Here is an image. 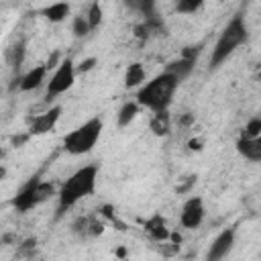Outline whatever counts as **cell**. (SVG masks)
I'll return each instance as SVG.
<instances>
[{"label":"cell","instance_id":"cell-1","mask_svg":"<svg viewBox=\"0 0 261 261\" xmlns=\"http://www.w3.org/2000/svg\"><path fill=\"white\" fill-rule=\"evenodd\" d=\"M179 86V80L171 73V71H161L159 75H155L153 80H149L147 84L141 86L139 94H137V104L149 108L151 112H159V110H167L173 94Z\"/></svg>","mask_w":261,"mask_h":261},{"label":"cell","instance_id":"cell-2","mask_svg":"<svg viewBox=\"0 0 261 261\" xmlns=\"http://www.w3.org/2000/svg\"><path fill=\"white\" fill-rule=\"evenodd\" d=\"M98 179V167L96 165H84L77 171H73L59 190V210L71 208L82 198H88L96 190Z\"/></svg>","mask_w":261,"mask_h":261},{"label":"cell","instance_id":"cell-3","mask_svg":"<svg viewBox=\"0 0 261 261\" xmlns=\"http://www.w3.org/2000/svg\"><path fill=\"white\" fill-rule=\"evenodd\" d=\"M247 37H249V31H247L243 14H234L230 18V22L224 27V31L220 33V37H218V41H216V45L212 49L210 69H216L218 65H222L232 55V51L247 41Z\"/></svg>","mask_w":261,"mask_h":261},{"label":"cell","instance_id":"cell-4","mask_svg":"<svg viewBox=\"0 0 261 261\" xmlns=\"http://www.w3.org/2000/svg\"><path fill=\"white\" fill-rule=\"evenodd\" d=\"M102 126H104V122H102L100 116H94V118L86 120L84 124H80L77 128H73L71 133L65 135L63 149L67 153H71V155H86V153H90L96 147V143H98V139L102 135Z\"/></svg>","mask_w":261,"mask_h":261},{"label":"cell","instance_id":"cell-5","mask_svg":"<svg viewBox=\"0 0 261 261\" xmlns=\"http://www.w3.org/2000/svg\"><path fill=\"white\" fill-rule=\"evenodd\" d=\"M55 194V188L51 181H43L39 179L37 175L33 179H29L20 190L18 194L12 198V206L18 210V212H29L31 208L39 206L41 202L49 200L51 196Z\"/></svg>","mask_w":261,"mask_h":261},{"label":"cell","instance_id":"cell-6","mask_svg":"<svg viewBox=\"0 0 261 261\" xmlns=\"http://www.w3.org/2000/svg\"><path fill=\"white\" fill-rule=\"evenodd\" d=\"M75 82V65L69 57H65L63 61H59L55 73L49 77L47 84V100H53L55 96L63 94L65 90H69Z\"/></svg>","mask_w":261,"mask_h":261},{"label":"cell","instance_id":"cell-7","mask_svg":"<svg viewBox=\"0 0 261 261\" xmlns=\"http://www.w3.org/2000/svg\"><path fill=\"white\" fill-rule=\"evenodd\" d=\"M204 214H206V210H204L202 198L200 196H192L181 206L179 222H181L184 228H198L202 224V220H204Z\"/></svg>","mask_w":261,"mask_h":261},{"label":"cell","instance_id":"cell-8","mask_svg":"<svg viewBox=\"0 0 261 261\" xmlns=\"http://www.w3.org/2000/svg\"><path fill=\"white\" fill-rule=\"evenodd\" d=\"M59 116H61V106H53V108H49L47 112L37 114V116L33 118L31 126H29V135L33 137V135H47V133H51V130L55 128Z\"/></svg>","mask_w":261,"mask_h":261},{"label":"cell","instance_id":"cell-9","mask_svg":"<svg viewBox=\"0 0 261 261\" xmlns=\"http://www.w3.org/2000/svg\"><path fill=\"white\" fill-rule=\"evenodd\" d=\"M232 245H234V228H224V230L212 241V245H210V249H208V253H206V259H208V261H218V259L226 257L228 251L232 249Z\"/></svg>","mask_w":261,"mask_h":261},{"label":"cell","instance_id":"cell-10","mask_svg":"<svg viewBox=\"0 0 261 261\" xmlns=\"http://www.w3.org/2000/svg\"><path fill=\"white\" fill-rule=\"evenodd\" d=\"M237 151L249 161H261V137H239Z\"/></svg>","mask_w":261,"mask_h":261},{"label":"cell","instance_id":"cell-11","mask_svg":"<svg viewBox=\"0 0 261 261\" xmlns=\"http://www.w3.org/2000/svg\"><path fill=\"white\" fill-rule=\"evenodd\" d=\"M47 65H37L33 69H29L22 77H20V90L22 92H31V90H37L43 82H45V75H47Z\"/></svg>","mask_w":261,"mask_h":261},{"label":"cell","instance_id":"cell-12","mask_svg":"<svg viewBox=\"0 0 261 261\" xmlns=\"http://www.w3.org/2000/svg\"><path fill=\"white\" fill-rule=\"evenodd\" d=\"M24 55H27V39H16L8 49H6V63L14 69V71H18L20 69V65H22V61H24Z\"/></svg>","mask_w":261,"mask_h":261},{"label":"cell","instance_id":"cell-13","mask_svg":"<svg viewBox=\"0 0 261 261\" xmlns=\"http://www.w3.org/2000/svg\"><path fill=\"white\" fill-rule=\"evenodd\" d=\"M145 230L153 241H167L169 239V228H167L161 214H155L153 218H149L145 222Z\"/></svg>","mask_w":261,"mask_h":261},{"label":"cell","instance_id":"cell-14","mask_svg":"<svg viewBox=\"0 0 261 261\" xmlns=\"http://www.w3.org/2000/svg\"><path fill=\"white\" fill-rule=\"evenodd\" d=\"M41 14H43L49 22H61V20H65V18L69 16V2H65V0L53 2V4L45 6V8L41 10Z\"/></svg>","mask_w":261,"mask_h":261},{"label":"cell","instance_id":"cell-15","mask_svg":"<svg viewBox=\"0 0 261 261\" xmlns=\"http://www.w3.org/2000/svg\"><path fill=\"white\" fill-rule=\"evenodd\" d=\"M194 65H196V59H188V57H181V55H179L175 61H171V63L167 65V71H171V73L181 82V80H186V77L192 73Z\"/></svg>","mask_w":261,"mask_h":261},{"label":"cell","instance_id":"cell-16","mask_svg":"<svg viewBox=\"0 0 261 261\" xmlns=\"http://www.w3.org/2000/svg\"><path fill=\"white\" fill-rule=\"evenodd\" d=\"M145 82V67L141 63H130L124 73V88H137Z\"/></svg>","mask_w":261,"mask_h":261},{"label":"cell","instance_id":"cell-17","mask_svg":"<svg viewBox=\"0 0 261 261\" xmlns=\"http://www.w3.org/2000/svg\"><path fill=\"white\" fill-rule=\"evenodd\" d=\"M169 128H171V120H169L167 110L155 112L153 118H151V130H153L157 137H165V135H169Z\"/></svg>","mask_w":261,"mask_h":261},{"label":"cell","instance_id":"cell-18","mask_svg":"<svg viewBox=\"0 0 261 261\" xmlns=\"http://www.w3.org/2000/svg\"><path fill=\"white\" fill-rule=\"evenodd\" d=\"M137 114H139V104L137 102H124L118 110V126H128Z\"/></svg>","mask_w":261,"mask_h":261},{"label":"cell","instance_id":"cell-19","mask_svg":"<svg viewBox=\"0 0 261 261\" xmlns=\"http://www.w3.org/2000/svg\"><path fill=\"white\" fill-rule=\"evenodd\" d=\"M124 4H126L130 10L141 12L143 16L155 14V0H124Z\"/></svg>","mask_w":261,"mask_h":261},{"label":"cell","instance_id":"cell-20","mask_svg":"<svg viewBox=\"0 0 261 261\" xmlns=\"http://www.w3.org/2000/svg\"><path fill=\"white\" fill-rule=\"evenodd\" d=\"M204 6V0H177L175 2V12L179 14H194Z\"/></svg>","mask_w":261,"mask_h":261},{"label":"cell","instance_id":"cell-21","mask_svg":"<svg viewBox=\"0 0 261 261\" xmlns=\"http://www.w3.org/2000/svg\"><path fill=\"white\" fill-rule=\"evenodd\" d=\"M86 20H88V24H90V29H92V31H94V29H96V27L102 22V6H100L98 2H94V4L90 6Z\"/></svg>","mask_w":261,"mask_h":261},{"label":"cell","instance_id":"cell-22","mask_svg":"<svg viewBox=\"0 0 261 261\" xmlns=\"http://www.w3.org/2000/svg\"><path fill=\"white\" fill-rule=\"evenodd\" d=\"M71 31H73L75 37H86L92 29H90L86 16H75V18H73V24H71Z\"/></svg>","mask_w":261,"mask_h":261},{"label":"cell","instance_id":"cell-23","mask_svg":"<svg viewBox=\"0 0 261 261\" xmlns=\"http://www.w3.org/2000/svg\"><path fill=\"white\" fill-rule=\"evenodd\" d=\"M241 137H261V118H257V116L251 118L247 122V126L243 128Z\"/></svg>","mask_w":261,"mask_h":261},{"label":"cell","instance_id":"cell-24","mask_svg":"<svg viewBox=\"0 0 261 261\" xmlns=\"http://www.w3.org/2000/svg\"><path fill=\"white\" fill-rule=\"evenodd\" d=\"M90 220H92V216H80V218L73 222V232L86 237L88 230H90Z\"/></svg>","mask_w":261,"mask_h":261},{"label":"cell","instance_id":"cell-25","mask_svg":"<svg viewBox=\"0 0 261 261\" xmlns=\"http://www.w3.org/2000/svg\"><path fill=\"white\" fill-rule=\"evenodd\" d=\"M202 47H204V43H198V45H188V47H184L181 49V57H188V59H198V55H200V51H202Z\"/></svg>","mask_w":261,"mask_h":261},{"label":"cell","instance_id":"cell-26","mask_svg":"<svg viewBox=\"0 0 261 261\" xmlns=\"http://www.w3.org/2000/svg\"><path fill=\"white\" fill-rule=\"evenodd\" d=\"M98 63V59L96 57H88V59H84L77 67H75V73H86V71H90V69H94V65Z\"/></svg>","mask_w":261,"mask_h":261},{"label":"cell","instance_id":"cell-27","mask_svg":"<svg viewBox=\"0 0 261 261\" xmlns=\"http://www.w3.org/2000/svg\"><path fill=\"white\" fill-rule=\"evenodd\" d=\"M102 230H104V224L102 222H98L94 216H92V220H90V230H88V234H92V237H96V234H102Z\"/></svg>","mask_w":261,"mask_h":261},{"label":"cell","instance_id":"cell-28","mask_svg":"<svg viewBox=\"0 0 261 261\" xmlns=\"http://www.w3.org/2000/svg\"><path fill=\"white\" fill-rule=\"evenodd\" d=\"M35 245H37V239H27V241L22 243V247L18 249V253L22 255V253H24L27 249H35Z\"/></svg>","mask_w":261,"mask_h":261},{"label":"cell","instance_id":"cell-29","mask_svg":"<svg viewBox=\"0 0 261 261\" xmlns=\"http://www.w3.org/2000/svg\"><path fill=\"white\" fill-rule=\"evenodd\" d=\"M29 137H31L29 133H27V135H18V137H12V145H14V147H20V145H22V143H24Z\"/></svg>","mask_w":261,"mask_h":261},{"label":"cell","instance_id":"cell-30","mask_svg":"<svg viewBox=\"0 0 261 261\" xmlns=\"http://www.w3.org/2000/svg\"><path fill=\"white\" fill-rule=\"evenodd\" d=\"M188 147H190L192 151H200V149H202V141H200V139H192V141L188 143Z\"/></svg>","mask_w":261,"mask_h":261},{"label":"cell","instance_id":"cell-31","mask_svg":"<svg viewBox=\"0 0 261 261\" xmlns=\"http://www.w3.org/2000/svg\"><path fill=\"white\" fill-rule=\"evenodd\" d=\"M192 122H194V116H192L190 112H188V114H184V116L179 118V124H186V126H188V124H192Z\"/></svg>","mask_w":261,"mask_h":261},{"label":"cell","instance_id":"cell-32","mask_svg":"<svg viewBox=\"0 0 261 261\" xmlns=\"http://www.w3.org/2000/svg\"><path fill=\"white\" fill-rule=\"evenodd\" d=\"M169 241H171V243L177 247V245L181 243V234H179V232H169Z\"/></svg>","mask_w":261,"mask_h":261},{"label":"cell","instance_id":"cell-33","mask_svg":"<svg viewBox=\"0 0 261 261\" xmlns=\"http://www.w3.org/2000/svg\"><path fill=\"white\" fill-rule=\"evenodd\" d=\"M124 255H126V249H124V247L116 249V257H124Z\"/></svg>","mask_w":261,"mask_h":261},{"label":"cell","instance_id":"cell-34","mask_svg":"<svg viewBox=\"0 0 261 261\" xmlns=\"http://www.w3.org/2000/svg\"><path fill=\"white\" fill-rule=\"evenodd\" d=\"M4 177H6V167H4V165H0V181H2Z\"/></svg>","mask_w":261,"mask_h":261},{"label":"cell","instance_id":"cell-35","mask_svg":"<svg viewBox=\"0 0 261 261\" xmlns=\"http://www.w3.org/2000/svg\"><path fill=\"white\" fill-rule=\"evenodd\" d=\"M0 157H2V149H0Z\"/></svg>","mask_w":261,"mask_h":261}]
</instances>
